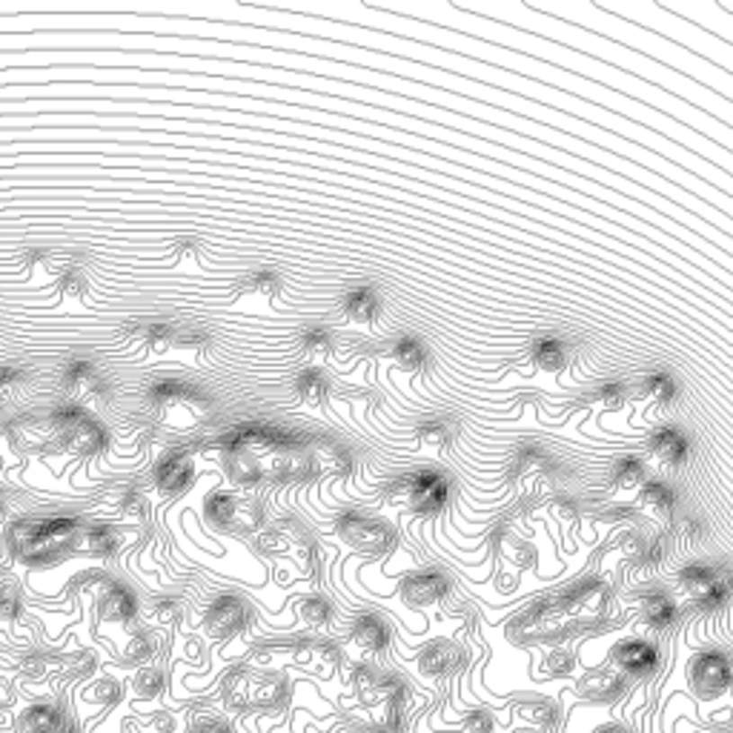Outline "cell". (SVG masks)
<instances>
[{"instance_id": "cell-20", "label": "cell", "mask_w": 733, "mask_h": 733, "mask_svg": "<svg viewBox=\"0 0 733 733\" xmlns=\"http://www.w3.org/2000/svg\"><path fill=\"white\" fill-rule=\"evenodd\" d=\"M648 485V470L639 459H621L613 467V493H636Z\"/></svg>"}, {"instance_id": "cell-5", "label": "cell", "mask_w": 733, "mask_h": 733, "mask_svg": "<svg viewBox=\"0 0 733 733\" xmlns=\"http://www.w3.org/2000/svg\"><path fill=\"white\" fill-rule=\"evenodd\" d=\"M447 490H450L447 478L427 470V473H416V476L401 478L398 498L407 507H416V510H435L444 505Z\"/></svg>"}, {"instance_id": "cell-2", "label": "cell", "mask_w": 733, "mask_h": 733, "mask_svg": "<svg viewBox=\"0 0 733 733\" xmlns=\"http://www.w3.org/2000/svg\"><path fill=\"white\" fill-rule=\"evenodd\" d=\"M81 527L75 519H49V522H21L9 530L12 550L26 561H43L55 553L69 550Z\"/></svg>"}, {"instance_id": "cell-4", "label": "cell", "mask_w": 733, "mask_h": 733, "mask_svg": "<svg viewBox=\"0 0 733 733\" xmlns=\"http://www.w3.org/2000/svg\"><path fill=\"white\" fill-rule=\"evenodd\" d=\"M679 590L682 596L693 599L696 604H720L730 594V582L725 570L713 568H688L679 573Z\"/></svg>"}, {"instance_id": "cell-16", "label": "cell", "mask_w": 733, "mask_h": 733, "mask_svg": "<svg viewBox=\"0 0 733 733\" xmlns=\"http://www.w3.org/2000/svg\"><path fill=\"white\" fill-rule=\"evenodd\" d=\"M639 505H642L648 516L667 519L676 507V493L670 485H665V481H648L642 487V496H639Z\"/></svg>"}, {"instance_id": "cell-42", "label": "cell", "mask_w": 733, "mask_h": 733, "mask_svg": "<svg viewBox=\"0 0 733 733\" xmlns=\"http://www.w3.org/2000/svg\"><path fill=\"white\" fill-rule=\"evenodd\" d=\"M190 733H232V730L227 725H221V722H201Z\"/></svg>"}, {"instance_id": "cell-38", "label": "cell", "mask_w": 733, "mask_h": 733, "mask_svg": "<svg viewBox=\"0 0 733 733\" xmlns=\"http://www.w3.org/2000/svg\"><path fill=\"white\" fill-rule=\"evenodd\" d=\"M621 404H625V389H621V387L611 384V387H604V389H602V407H607V410H619Z\"/></svg>"}, {"instance_id": "cell-27", "label": "cell", "mask_w": 733, "mask_h": 733, "mask_svg": "<svg viewBox=\"0 0 733 733\" xmlns=\"http://www.w3.org/2000/svg\"><path fill=\"white\" fill-rule=\"evenodd\" d=\"M645 398L653 401V407H670L679 398V384L667 372H659L645 384Z\"/></svg>"}, {"instance_id": "cell-26", "label": "cell", "mask_w": 733, "mask_h": 733, "mask_svg": "<svg viewBox=\"0 0 733 733\" xmlns=\"http://www.w3.org/2000/svg\"><path fill=\"white\" fill-rule=\"evenodd\" d=\"M389 362L404 370H418L427 362V350L421 347V341L416 338H401L393 344V350H389Z\"/></svg>"}, {"instance_id": "cell-23", "label": "cell", "mask_w": 733, "mask_h": 733, "mask_svg": "<svg viewBox=\"0 0 733 733\" xmlns=\"http://www.w3.org/2000/svg\"><path fill=\"white\" fill-rule=\"evenodd\" d=\"M278 292H281V281L273 273H255L249 275L244 284V299L255 304H273L278 299Z\"/></svg>"}, {"instance_id": "cell-17", "label": "cell", "mask_w": 733, "mask_h": 733, "mask_svg": "<svg viewBox=\"0 0 733 733\" xmlns=\"http://www.w3.org/2000/svg\"><path fill=\"white\" fill-rule=\"evenodd\" d=\"M26 730L32 733H72V722L52 705H35L23 716Z\"/></svg>"}, {"instance_id": "cell-18", "label": "cell", "mask_w": 733, "mask_h": 733, "mask_svg": "<svg viewBox=\"0 0 733 733\" xmlns=\"http://www.w3.org/2000/svg\"><path fill=\"white\" fill-rule=\"evenodd\" d=\"M447 590H450V582L444 579V576L439 570H430V573L413 576V579L407 582V599L430 604V602H439Z\"/></svg>"}, {"instance_id": "cell-12", "label": "cell", "mask_w": 733, "mask_h": 733, "mask_svg": "<svg viewBox=\"0 0 733 733\" xmlns=\"http://www.w3.org/2000/svg\"><path fill=\"white\" fill-rule=\"evenodd\" d=\"M341 309H344L347 321L370 326L372 321L381 318L384 304H381V295L376 290H353V292L344 295V304H341Z\"/></svg>"}, {"instance_id": "cell-14", "label": "cell", "mask_w": 733, "mask_h": 733, "mask_svg": "<svg viewBox=\"0 0 733 733\" xmlns=\"http://www.w3.org/2000/svg\"><path fill=\"white\" fill-rule=\"evenodd\" d=\"M155 481H158L161 490H169V493L186 487L192 481V459L186 453H173L161 459L158 470H155Z\"/></svg>"}, {"instance_id": "cell-6", "label": "cell", "mask_w": 733, "mask_h": 733, "mask_svg": "<svg viewBox=\"0 0 733 733\" xmlns=\"http://www.w3.org/2000/svg\"><path fill=\"white\" fill-rule=\"evenodd\" d=\"M693 684L699 693L720 696L733 684V659L720 650H708L693 662Z\"/></svg>"}, {"instance_id": "cell-31", "label": "cell", "mask_w": 733, "mask_h": 733, "mask_svg": "<svg viewBox=\"0 0 733 733\" xmlns=\"http://www.w3.org/2000/svg\"><path fill=\"white\" fill-rule=\"evenodd\" d=\"M60 295H64L67 301H84L89 295V281L75 270L60 273Z\"/></svg>"}, {"instance_id": "cell-37", "label": "cell", "mask_w": 733, "mask_h": 733, "mask_svg": "<svg viewBox=\"0 0 733 733\" xmlns=\"http://www.w3.org/2000/svg\"><path fill=\"white\" fill-rule=\"evenodd\" d=\"M152 650H155V648H152V642H149V636H144V633H140V636H135L132 642H130V650H127V657H130L132 662H135V659L140 662V659H147Z\"/></svg>"}, {"instance_id": "cell-13", "label": "cell", "mask_w": 733, "mask_h": 733, "mask_svg": "<svg viewBox=\"0 0 733 733\" xmlns=\"http://www.w3.org/2000/svg\"><path fill=\"white\" fill-rule=\"evenodd\" d=\"M387 628H384V621L379 616H362V619H355V625H353V633H350V642L353 648H358L364 653V657H376V653L384 650L387 645Z\"/></svg>"}, {"instance_id": "cell-1", "label": "cell", "mask_w": 733, "mask_h": 733, "mask_svg": "<svg viewBox=\"0 0 733 733\" xmlns=\"http://www.w3.org/2000/svg\"><path fill=\"white\" fill-rule=\"evenodd\" d=\"M304 459L284 435L267 430H244L227 442V470L241 485H255L267 478H284L292 464Z\"/></svg>"}, {"instance_id": "cell-46", "label": "cell", "mask_w": 733, "mask_h": 733, "mask_svg": "<svg viewBox=\"0 0 733 733\" xmlns=\"http://www.w3.org/2000/svg\"><path fill=\"white\" fill-rule=\"evenodd\" d=\"M0 516H4V505H0Z\"/></svg>"}, {"instance_id": "cell-11", "label": "cell", "mask_w": 733, "mask_h": 733, "mask_svg": "<svg viewBox=\"0 0 733 733\" xmlns=\"http://www.w3.org/2000/svg\"><path fill=\"white\" fill-rule=\"evenodd\" d=\"M341 536H344L350 544L355 548H364V550H379L389 541V533L370 519H362V516H347L341 522Z\"/></svg>"}, {"instance_id": "cell-22", "label": "cell", "mask_w": 733, "mask_h": 733, "mask_svg": "<svg viewBox=\"0 0 733 733\" xmlns=\"http://www.w3.org/2000/svg\"><path fill=\"white\" fill-rule=\"evenodd\" d=\"M459 662H461L459 648L447 645V642H439V645H433L425 653V657H421V670H427V674L439 676V674H450V670H453Z\"/></svg>"}, {"instance_id": "cell-43", "label": "cell", "mask_w": 733, "mask_h": 733, "mask_svg": "<svg viewBox=\"0 0 733 733\" xmlns=\"http://www.w3.org/2000/svg\"><path fill=\"white\" fill-rule=\"evenodd\" d=\"M173 613H175L173 602H155V616H158V619L169 621V619H173Z\"/></svg>"}, {"instance_id": "cell-3", "label": "cell", "mask_w": 733, "mask_h": 733, "mask_svg": "<svg viewBox=\"0 0 733 733\" xmlns=\"http://www.w3.org/2000/svg\"><path fill=\"white\" fill-rule=\"evenodd\" d=\"M49 433L52 439L69 450L75 456H92L98 453L106 442V433L86 416L81 407H64L49 418Z\"/></svg>"}, {"instance_id": "cell-19", "label": "cell", "mask_w": 733, "mask_h": 733, "mask_svg": "<svg viewBox=\"0 0 733 733\" xmlns=\"http://www.w3.org/2000/svg\"><path fill=\"white\" fill-rule=\"evenodd\" d=\"M67 387L75 398H98L103 393V381L98 379V372L92 364H72L67 370Z\"/></svg>"}, {"instance_id": "cell-29", "label": "cell", "mask_w": 733, "mask_h": 733, "mask_svg": "<svg viewBox=\"0 0 733 733\" xmlns=\"http://www.w3.org/2000/svg\"><path fill=\"white\" fill-rule=\"evenodd\" d=\"M301 350L309 358V364H324L333 353V338L326 330H309L301 338Z\"/></svg>"}, {"instance_id": "cell-30", "label": "cell", "mask_w": 733, "mask_h": 733, "mask_svg": "<svg viewBox=\"0 0 733 733\" xmlns=\"http://www.w3.org/2000/svg\"><path fill=\"white\" fill-rule=\"evenodd\" d=\"M238 502L232 496H227V493H215L210 502H207V516H210V522H215V524H232L236 522V516H238Z\"/></svg>"}, {"instance_id": "cell-39", "label": "cell", "mask_w": 733, "mask_h": 733, "mask_svg": "<svg viewBox=\"0 0 733 733\" xmlns=\"http://www.w3.org/2000/svg\"><path fill=\"white\" fill-rule=\"evenodd\" d=\"M490 730V716L485 711H476L464 720V733H487Z\"/></svg>"}, {"instance_id": "cell-9", "label": "cell", "mask_w": 733, "mask_h": 733, "mask_svg": "<svg viewBox=\"0 0 733 733\" xmlns=\"http://www.w3.org/2000/svg\"><path fill=\"white\" fill-rule=\"evenodd\" d=\"M611 662L619 670H628V674H648V670L657 667L659 653L650 642H642V639H630V642H619L611 650Z\"/></svg>"}, {"instance_id": "cell-35", "label": "cell", "mask_w": 733, "mask_h": 733, "mask_svg": "<svg viewBox=\"0 0 733 733\" xmlns=\"http://www.w3.org/2000/svg\"><path fill=\"white\" fill-rule=\"evenodd\" d=\"M26 384V376L21 370H14V367H6V370H0V396H9V393H18V389Z\"/></svg>"}, {"instance_id": "cell-8", "label": "cell", "mask_w": 733, "mask_h": 733, "mask_svg": "<svg viewBox=\"0 0 733 733\" xmlns=\"http://www.w3.org/2000/svg\"><path fill=\"white\" fill-rule=\"evenodd\" d=\"M648 453L657 467H679L688 461L691 444H688V439H684V433H679V430H659V433H653Z\"/></svg>"}, {"instance_id": "cell-25", "label": "cell", "mask_w": 733, "mask_h": 733, "mask_svg": "<svg viewBox=\"0 0 733 733\" xmlns=\"http://www.w3.org/2000/svg\"><path fill=\"white\" fill-rule=\"evenodd\" d=\"M135 611H138V604H135L130 590H123V587L109 590V594L103 596V604H101V616L103 619H118V621L132 619Z\"/></svg>"}, {"instance_id": "cell-34", "label": "cell", "mask_w": 733, "mask_h": 733, "mask_svg": "<svg viewBox=\"0 0 733 733\" xmlns=\"http://www.w3.org/2000/svg\"><path fill=\"white\" fill-rule=\"evenodd\" d=\"M301 616L309 621V625H326V621H330V616H333V607H330V602H326V599L313 596V599H307L301 604Z\"/></svg>"}, {"instance_id": "cell-7", "label": "cell", "mask_w": 733, "mask_h": 733, "mask_svg": "<svg viewBox=\"0 0 733 733\" xmlns=\"http://www.w3.org/2000/svg\"><path fill=\"white\" fill-rule=\"evenodd\" d=\"M155 401L161 404L164 413H183L186 418H201L207 413V398L195 387L186 384H158L155 387Z\"/></svg>"}, {"instance_id": "cell-21", "label": "cell", "mask_w": 733, "mask_h": 733, "mask_svg": "<svg viewBox=\"0 0 733 733\" xmlns=\"http://www.w3.org/2000/svg\"><path fill=\"white\" fill-rule=\"evenodd\" d=\"M674 616H676V602L667 594H662V590H653V594H648L642 599V619L648 621V625L665 628L674 621Z\"/></svg>"}, {"instance_id": "cell-44", "label": "cell", "mask_w": 733, "mask_h": 733, "mask_svg": "<svg viewBox=\"0 0 733 733\" xmlns=\"http://www.w3.org/2000/svg\"><path fill=\"white\" fill-rule=\"evenodd\" d=\"M596 733H628L625 728H616V725H604V728H599Z\"/></svg>"}, {"instance_id": "cell-41", "label": "cell", "mask_w": 733, "mask_h": 733, "mask_svg": "<svg viewBox=\"0 0 733 733\" xmlns=\"http://www.w3.org/2000/svg\"><path fill=\"white\" fill-rule=\"evenodd\" d=\"M18 607H21V602L12 590H0V616H6V619L18 616Z\"/></svg>"}, {"instance_id": "cell-33", "label": "cell", "mask_w": 733, "mask_h": 733, "mask_svg": "<svg viewBox=\"0 0 733 733\" xmlns=\"http://www.w3.org/2000/svg\"><path fill=\"white\" fill-rule=\"evenodd\" d=\"M86 544H89V550H95V553H112L118 539H115V533L106 524H98V527H89Z\"/></svg>"}, {"instance_id": "cell-45", "label": "cell", "mask_w": 733, "mask_h": 733, "mask_svg": "<svg viewBox=\"0 0 733 733\" xmlns=\"http://www.w3.org/2000/svg\"><path fill=\"white\" fill-rule=\"evenodd\" d=\"M524 733H541V730H524Z\"/></svg>"}, {"instance_id": "cell-10", "label": "cell", "mask_w": 733, "mask_h": 733, "mask_svg": "<svg viewBox=\"0 0 733 733\" xmlns=\"http://www.w3.org/2000/svg\"><path fill=\"white\" fill-rule=\"evenodd\" d=\"M246 621V607L236 596H221L207 613V628L212 636H229Z\"/></svg>"}, {"instance_id": "cell-40", "label": "cell", "mask_w": 733, "mask_h": 733, "mask_svg": "<svg viewBox=\"0 0 733 733\" xmlns=\"http://www.w3.org/2000/svg\"><path fill=\"white\" fill-rule=\"evenodd\" d=\"M676 536L679 539H688V541H699L702 539V524L693 522V519H682L676 524Z\"/></svg>"}, {"instance_id": "cell-36", "label": "cell", "mask_w": 733, "mask_h": 733, "mask_svg": "<svg viewBox=\"0 0 733 733\" xmlns=\"http://www.w3.org/2000/svg\"><path fill=\"white\" fill-rule=\"evenodd\" d=\"M164 684V676H161V670H140L138 674V688H140V693H147V696H152V693H158V688Z\"/></svg>"}, {"instance_id": "cell-15", "label": "cell", "mask_w": 733, "mask_h": 733, "mask_svg": "<svg viewBox=\"0 0 733 733\" xmlns=\"http://www.w3.org/2000/svg\"><path fill=\"white\" fill-rule=\"evenodd\" d=\"M278 696V684L275 682H261V679H236L227 688V699L232 705H264V702H273Z\"/></svg>"}, {"instance_id": "cell-28", "label": "cell", "mask_w": 733, "mask_h": 733, "mask_svg": "<svg viewBox=\"0 0 733 733\" xmlns=\"http://www.w3.org/2000/svg\"><path fill=\"white\" fill-rule=\"evenodd\" d=\"M533 362H536V367H541V370H550V372H556V370H561L565 367V362H568V353H565V344H561V341H539V344L533 347Z\"/></svg>"}, {"instance_id": "cell-24", "label": "cell", "mask_w": 733, "mask_h": 733, "mask_svg": "<svg viewBox=\"0 0 733 733\" xmlns=\"http://www.w3.org/2000/svg\"><path fill=\"white\" fill-rule=\"evenodd\" d=\"M295 389H299V398L309 404V407H318V404H324L326 396H330V384H326V379L318 370L301 372V379L295 381Z\"/></svg>"}, {"instance_id": "cell-32", "label": "cell", "mask_w": 733, "mask_h": 733, "mask_svg": "<svg viewBox=\"0 0 733 733\" xmlns=\"http://www.w3.org/2000/svg\"><path fill=\"white\" fill-rule=\"evenodd\" d=\"M450 433H453L450 421L435 418V421H427V425L421 427V442H425L427 447H433V450H442L450 442Z\"/></svg>"}]
</instances>
